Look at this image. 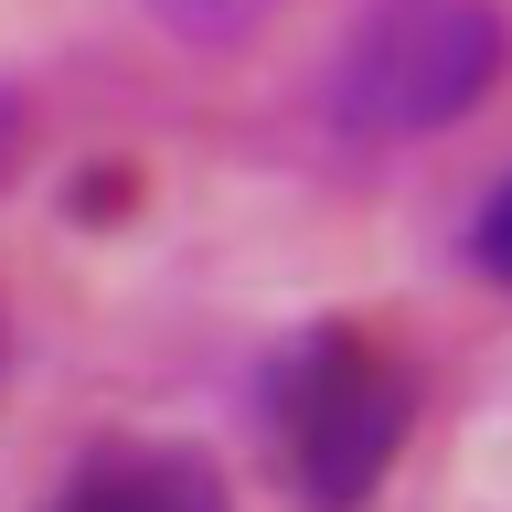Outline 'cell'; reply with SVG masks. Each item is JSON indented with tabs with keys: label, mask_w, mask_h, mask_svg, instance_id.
I'll return each mask as SVG.
<instances>
[{
	"label": "cell",
	"mask_w": 512,
	"mask_h": 512,
	"mask_svg": "<svg viewBox=\"0 0 512 512\" xmlns=\"http://www.w3.org/2000/svg\"><path fill=\"white\" fill-rule=\"evenodd\" d=\"M502 54H512V32L491 0H374L320 75V118L363 150L438 139L502 86Z\"/></svg>",
	"instance_id": "6da1fadb"
},
{
	"label": "cell",
	"mask_w": 512,
	"mask_h": 512,
	"mask_svg": "<svg viewBox=\"0 0 512 512\" xmlns=\"http://www.w3.org/2000/svg\"><path fill=\"white\" fill-rule=\"evenodd\" d=\"M267 406H278V448L310 491V512H363L406 448V374L363 331H310L278 363Z\"/></svg>",
	"instance_id": "7a4b0ae2"
},
{
	"label": "cell",
	"mask_w": 512,
	"mask_h": 512,
	"mask_svg": "<svg viewBox=\"0 0 512 512\" xmlns=\"http://www.w3.org/2000/svg\"><path fill=\"white\" fill-rule=\"evenodd\" d=\"M43 512H235V502H224L214 459L160 448V438H118V448H96V459H75Z\"/></svg>",
	"instance_id": "3957f363"
},
{
	"label": "cell",
	"mask_w": 512,
	"mask_h": 512,
	"mask_svg": "<svg viewBox=\"0 0 512 512\" xmlns=\"http://www.w3.org/2000/svg\"><path fill=\"white\" fill-rule=\"evenodd\" d=\"M470 256H480V278H502V288H512V171H502V192L480 203V224H470Z\"/></svg>",
	"instance_id": "277c9868"
},
{
	"label": "cell",
	"mask_w": 512,
	"mask_h": 512,
	"mask_svg": "<svg viewBox=\"0 0 512 512\" xmlns=\"http://www.w3.org/2000/svg\"><path fill=\"white\" fill-rule=\"evenodd\" d=\"M160 11H171L182 32H235V22H256L267 0H160Z\"/></svg>",
	"instance_id": "5b68a950"
}]
</instances>
